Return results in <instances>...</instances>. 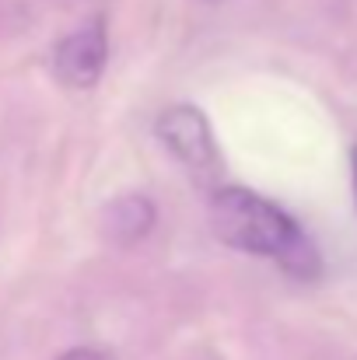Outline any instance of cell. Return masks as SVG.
<instances>
[{
  "label": "cell",
  "mask_w": 357,
  "mask_h": 360,
  "mask_svg": "<svg viewBox=\"0 0 357 360\" xmlns=\"http://www.w3.org/2000/svg\"><path fill=\"white\" fill-rule=\"evenodd\" d=\"M154 133H158V140L172 150V158L189 175H196L200 182H214L218 179L221 154H218L211 122H207V116L196 105H172V109H165L154 120Z\"/></svg>",
  "instance_id": "7a4b0ae2"
},
{
  "label": "cell",
  "mask_w": 357,
  "mask_h": 360,
  "mask_svg": "<svg viewBox=\"0 0 357 360\" xmlns=\"http://www.w3.org/2000/svg\"><path fill=\"white\" fill-rule=\"evenodd\" d=\"M154 214H158V210H154V203H151L147 196L126 193V196H119V200H113V203L106 207V231H109V238L123 241V245L140 241L151 235Z\"/></svg>",
  "instance_id": "277c9868"
},
{
  "label": "cell",
  "mask_w": 357,
  "mask_h": 360,
  "mask_svg": "<svg viewBox=\"0 0 357 360\" xmlns=\"http://www.w3.org/2000/svg\"><path fill=\"white\" fill-rule=\"evenodd\" d=\"M211 228L228 248L273 259L287 276L315 280L322 273V255L315 241L301 231V224L242 186H218L211 196Z\"/></svg>",
  "instance_id": "6da1fadb"
},
{
  "label": "cell",
  "mask_w": 357,
  "mask_h": 360,
  "mask_svg": "<svg viewBox=\"0 0 357 360\" xmlns=\"http://www.w3.org/2000/svg\"><path fill=\"white\" fill-rule=\"evenodd\" d=\"M351 168H354V196H357V147H354V154H351Z\"/></svg>",
  "instance_id": "8992f818"
},
{
  "label": "cell",
  "mask_w": 357,
  "mask_h": 360,
  "mask_svg": "<svg viewBox=\"0 0 357 360\" xmlns=\"http://www.w3.org/2000/svg\"><path fill=\"white\" fill-rule=\"evenodd\" d=\"M109 60V35H106V21L92 18L88 25H81L77 32L63 35L56 42L53 53V70L67 88H95L102 70Z\"/></svg>",
  "instance_id": "3957f363"
},
{
  "label": "cell",
  "mask_w": 357,
  "mask_h": 360,
  "mask_svg": "<svg viewBox=\"0 0 357 360\" xmlns=\"http://www.w3.org/2000/svg\"><path fill=\"white\" fill-rule=\"evenodd\" d=\"M60 360H106L99 350H92V347H77V350H67V354H60Z\"/></svg>",
  "instance_id": "5b68a950"
}]
</instances>
